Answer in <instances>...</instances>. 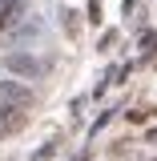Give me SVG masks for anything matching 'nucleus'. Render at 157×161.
Here are the masks:
<instances>
[{
  "label": "nucleus",
  "instance_id": "nucleus-1",
  "mask_svg": "<svg viewBox=\"0 0 157 161\" xmlns=\"http://www.w3.org/2000/svg\"><path fill=\"white\" fill-rule=\"evenodd\" d=\"M0 97L4 101H16V105H28V89H20V85H12V80H0Z\"/></svg>",
  "mask_w": 157,
  "mask_h": 161
},
{
  "label": "nucleus",
  "instance_id": "nucleus-2",
  "mask_svg": "<svg viewBox=\"0 0 157 161\" xmlns=\"http://www.w3.org/2000/svg\"><path fill=\"white\" fill-rule=\"evenodd\" d=\"M16 12H20L16 0H0V28H8V24L16 20Z\"/></svg>",
  "mask_w": 157,
  "mask_h": 161
},
{
  "label": "nucleus",
  "instance_id": "nucleus-3",
  "mask_svg": "<svg viewBox=\"0 0 157 161\" xmlns=\"http://www.w3.org/2000/svg\"><path fill=\"white\" fill-rule=\"evenodd\" d=\"M8 113H12V109H4V105H0V137H4L8 129H16V121H8Z\"/></svg>",
  "mask_w": 157,
  "mask_h": 161
}]
</instances>
